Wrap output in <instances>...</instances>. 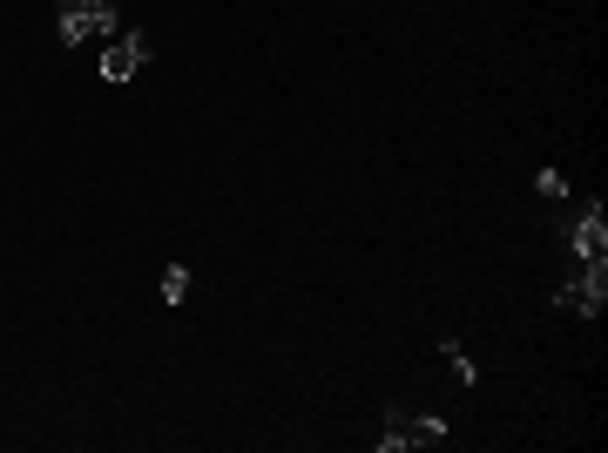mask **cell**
<instances>
[{"instance_id":"obj_7","label":"cell","mask_w":608,"mask_h":453,"mask_svg":"<svg viewBox=\"0 0 608 453\" xmlns=\"http://www.w3.org/2000/svg\"><path fill=\"white\" fill-rule=\"evenodd\" d=\"M534 190H541L548 203H561V197H568V176H561V170H534Z\"/></svg>"},{"instance_id":"obj_8","label":"cell","mask_w":608,"mask_h":453,"mask_svg":"<svg viewBox=\"0 0 608 453\" xmlns=\"http://www.w3.org/2000/svg\"><path fill=\"white\" fill-rule=\"evenodd\" d=\"M75 7H88V0H55V14H75Z\"/></svg>"},{"instance_id":"obj_6","label":"cell","mask_w":608,"mask_h":453,"mask_svg":"<svg viewBox=\"0 0 608 453\" xmlns=\"http://www.w3.org/2000/svg\"><path fill=\"white\" fill-rule=\"evenodd\" d=\"M163 305H190V271L183 264H163Z\"/></svg>"},{"instance_id":"obj_5","label":"cell","mask_w":608,"mask_h":453,"mask_svg":"<svg viewBox=\"0 0 608 453\" xmlns=\"http://www.w3.org/2000/svg\"><path fill=\"white\" fill-rule=\"evenodd\" d=\"M440 359H446V366H453V386H473V379H480V366H473V359H467V345L453 339V332H446V339H440Z\"/></svg>"},{"instance_id":"obj_3","label":"cell","mask_w":608,"mask_h":453,"mask_svg":"<svg viewBox=\"0 0 608 453\" xmlns=\"http://www.w3.org/2000/svg\"><path fill=\"white\" fill-rule=\"evenodd\" d=\"M554 305L575 312V318H602V305H608V264H581L575 278L554 291Z\"/></svg>"},{"instance_id":"obj_1","label":"cell","mask_w":608,"mask_h":453,"mask_svg":"<svg viewBox=\"0 0 608 453\" xmlns=\"http://www.w3.org/2000/svg\"><path fill=\"white\" fill-rule=\"evenodd\" d=\"M446 440V420L440 413H406V406H392L386 420H379V453H406V447H440Z\"/></svg>"},{"instance_id":"obj_4","label":"cell","mask_w":608,"mask_h":453,"mask_svg":"<svg viewBox=\"0 0 608 453\" xmlns=\"http://www.w3.org/2000/svg\"><path fill=\"white\" fill-rule=\"evenodd\" d=\"M142 61H149V34L142 28H122V34H109V48H102V82H129V75H142Z\"/></svg>"},{"instance_id":"obj_2","label":"cell","mask_w":608,"mask_h":453,"mask_svg":"<svg viewBox=\"0 0 608 453\" xmlns=\"http://www.w3.org/2000/svg\"><path fill=\"white\" fill-rule=\"evenodd\" d=\"M568 251H575V264H608V210H602V197L581 203L575 217H568Z\"/></svg>"}]
</instances>
